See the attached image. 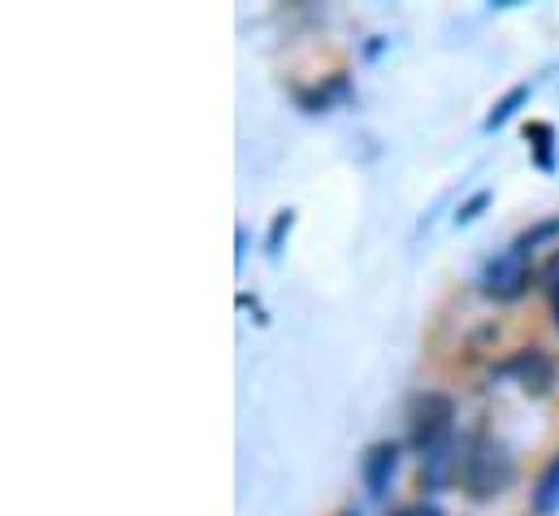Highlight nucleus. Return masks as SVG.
Returning <instances> with one entry per match:
<instances>
[{"label":"nucleus","mask_w":559,"mask_h":516,"mask_svg":"<svg viewBox=\"0 0 559 516\" xmlns=\"http://www.w3.org/2000/svg\"><path fill=\"white\" fill-rule=\"evenodd\" d=\"M512 478H516V465H512V456H508L503 443L477 438V443L464 452L460 482H464V491H468L473 500H495V495H503V491L512 486Z\"/></svg>","instance_id":"nucleus-1"},{"label":"nucleus","mask_w":559,"mask_h":516,"mask_svg":"<svg viewBox=\"0 0 559 516\" xmlns=\"http://www.w3.org/2000/svg\"><path fill=\"white\" fill-rule=\"evenodd\" d=\"M395 473H400V443H373V447L365 452V465H360L365 491H369L373 500H382V495L391 491Z\"/></svg>","instance_id":"nucleus-6"},{"label":"nucleus","mask_w":559,"mask_h":516,"mask_svg":"<svg viewBox=\"0 0 559 516\" xmlns=\"http://www.w3.org/2000/svg\"><path fill=\"white\" fill-rule=\"evenodd\" d=\"M400 516H442V513H438L433 504H413V508H404Z\"/></svg>","instance_id":"nucleus-12"},{"label":"nucleus","mask_w":559,"mask_h":516,"mask_svg":"<svg viewBox=\"0 0 559 516\" xmlns=\"http://www.w3.org/2000/svg\"><path fill=\"white\" fill-rule=\"evenodd\" d=\"M486 204H490V191H477V196H473L468 204H460V213H455V222H460V226H464V222H473V218H477V213H481Z\"/></svg>","instance_id":"nucleus-9"},{"label":"nucleus","mask_w":559,"mask_h":516,"mask_svg":"<svg viewBox=\"0 0 559 516\" xmlns=\"http://www.w3.org/2000/svg\"><path fill=\"white\" fill-rule=\"evenodd\" d=\"M521 105H530V83H521V87H512L503 101H495V109H490V118H486V127L495 130V127H503Z\"/></svg>","instance_id":"nucleus-8"},{"label":"nucleus","mask_w":559,"mask_h":516,"mask_svg":"<svg viewBox=\"0 0 559 516\" xmlns=\"http://www.w3.org/2000/svg\"><path fill=\"white\" fill-rule=\"evenodd\" d=\"M525 134L534 139V148L543 152V165H547V143H551V134H556V130H551V127H543V122H534V127H525Z\"/></svg>","instance_id":"nucleus-10"},{"label":"nucleus","mask_w":559,"mask_h":516,"mask_svg":"<svg viewBox=\"0 0 559 516\" xmlns=\"http://www.w3.org/2000/svg\"><path fill=\"white\" fill-rule=\"evenodd\" d=\"M508 374H516L521 390L534 395V399L551 395V387H556V361H551L543 348H525V352H516V356L508 361Z\"/></svg>","instance_id":"nucleus-4"},{"label":"nucleus","mask_w":559,"mask_h":516,"mask_svg":"<svg viewBox=\"0 0 559 516\" xmlns=\"http://www.w3.org/2000/svg\"><path fill=\"white\" fill-rule=\"evenodd\" d=\"M451 421H455L451 395H442V390H420L417 399H413V408H408V443L425 456L433 443L451 438Z\"/></svg>","instance_id":"nucleus-2"},{"label":"nucleus","mask_w":559,"mask_h":516,"mask_svg":"<svg viewBox=\"0 0 559 516\" xmlns=\"http://www.w3.org/2000/svg\"><path fill=\"white\" fill-rule=\"evenodd\" d=\"M290 222H295V213H290V209H286V213H278V222H274V231H270V253H278L282 235L290 231Z\"/></svg>","instance_id":"nucleus-11"},{"label":"nucleus","mask_w":559,"mask_h":516,"mask_svg":"<svg viewBox=\"0 0 559 516\" xmlns=\"http://www.w3.org/2000/svg\"><path fill=\"white\" fill-rule=\"evenodd\" d=\"M551 304H556V326H559V286H556V295H551Z\"/></svg>","instance_id":"nucleus-13"},{"label":"nucleus","mask_w":559,"mask_h":516,"mask_svg":"<svg viewBox=\"0 0 559 516\" xmlns=\"http://www.w3.org/2000/svg\"><path fill=\"white\" fill-rule=\"evenodd\" d=\"M530 286V260H521L516 253H503L481 269V291L490 300H516Z\"/></svg>","instance_id":"nucleus-3"},{"label":"nucleus","mask_w":559,"mask_h":516,"mask_svg":"<svg viewBox=\"0 0 559 516\" xmlns=\"http://www.w3.org/2000/svg\"><path fill=\"white\" fill-rule=\"evenodd\" d=\"M338 516H360V513H338Z\"/></svg>","instance_id":"nucleus-14"},{"label":"nucleus","mask_w":559,"mask_h":516,"mask_svg":"<svg viewBox=\"0 0 559 516\" xmlns=\"http://www.w3.org/2000/svg\"><path fill=\"white\" fill-rule=\"evenodd\" d=\"M530 504H534L538 516L559 513V452L543 465V473H538V482H534V491H530Z\"/></svg>","instance_id":"nucleus-7"},{"label":"nucleus","mask_w":559,"mask_h":516,"mask_svg":"<svg viewBox=\"0 0 559 516\" xmlns=\"http://www.w3.org/2000/svg\"><path fill=\"white\" fill-rule=\"evenodd\" d=\"M460 469H464V456H455V438H442L420 456V486L425 491H442V486H451L460 478Z\"/></svg>","instance_id":"nucleus-5"}]
</instances>
